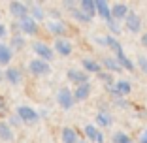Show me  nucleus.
I'll return each mask as SVG.
<instances>
[{"label": "nucleus", "mask_w": 147, "mask_h": 143, "mask_svg": "<svg viewBox=\"0 0 147 143\" xmlns=\"http://www.w3.org/2000/svg\"><path fill=\"white\" fill-rule=\"evenodd\" d=\"M78 134L74 128H64L62 130V143H78Z\"/></svg>", "instance_id": "17"}, {"label": "nucleus", "mask_w": 147, "mask_h": 143, "mask_svg": "<svg viewBox=\"0 0 147 143\" xmlns=\"http://www.w3.org/2000/svg\"><path fill=\"white\" fill-rule=\"evenodd\" d=\"M17 117L25 122H36L38 121V113L28 105H21V107H17Z\"/></svg>", "instance_id": "2"}, {"label": "nucleus", "mask_w": 147, "mask_h": 143, "mask_svg": "<svg viewBox=\"0 0 147 143\" xmlns=\"http://www.w3.org/2000/svg\"><path fill=\"white\" fill-rule=\"evenodd\" d=\"M138 64H140V68H142L143 72L147 74V58H145V56H140V58H138Z\"/></svg>", "instance_id": "29"}, {"label": "nucleus", "mask_w": 147, "mask_h": 143, "mask_svg": "<svg viewBox=\"0 0 147 143\" xmlns=\"http://www.w3.org/2000/svg\"><path fill=\"white\" fill-rule=\"evenodd\" d=\"M19 28H21L25 34H28V36L38 34V25H36V21L32 17H23V19H19Z\"/></svg>", "instance_id": "1"}, {"label": "nucleus", "mask_w": 147, "mask_h": 143, "mask_svg": "<svg viewBox=\"0 0 147 143\" xmlns=\"http://www.w3.org/2000/svg\"><path fill=\"white\" fill-rule=\"evenodd\" d=\"M115 96H126L130 94V83L128 81H117V87L111 89Z\"/></svg>", "instance_id": "15"}, {"label": "nucleus", "mask_w": 147, "mask_h": 143, "mask_svg": "<svg viewBox=\"0 0 147 143\" xmlns=\"http://www.w3.org/2000/svg\"><path fill=\"white\" fill-rule=\"evenodd\" d=\"M96 122H98V124H102V126H111L113 119L109 117L106 111H102V113H98V115H96Z\"/></svg>", "instance_id": "21"}, {"label": "nucleus", "mask_w": 147, "mask_h": 143, "mask_svg": "<svg viewBox=\"0 0 147 143\" xmlns=\"http://www.w3.org/2000/svg\"><path fill=\"white\" fill-rule=\"evenodd\" d=\"M89 94H91V85L89 83H83V85H78V89H76V92H74V102L78 100V102H83V100L89 98Z\"/></svg>", "instance_id": "9"}, {"label": "nucleus", "mask_w": 147, "mask_h": 143, "mask_svg": "<svg viewBox=\"0 0 147 143\" xmlns=\"http://www.w3.org/2000/svg\"><path fill=\"white\" fill-rule=\"evenodd\" d=\"M68 77L72 79L74 83H78V85H83V83H89V77H87L83 72H79V70H70L68 72Z\"/></svg>", "instance_id": "13"}, {"label": "nucleus", "mask_w": 147, "mask_h": 143, "mask_svg": "<svg viewBox=\"0 0 147 143\" xmlns=\"http://www.w3.org/2000/svg\"><path fill=\"white\" fill-rule=\"evenodd\" d=\"M100 79H104V83L108 85V87L111 85V75H109V74H102V75H100Z\"/></svg>", "instance_id": "31"}, {"label": "nucleus", "mask_w": 147, "mask_h": 143, "mask_svg": "<svg viewBox=\"0 0 147 143\" xmlns=\"http://www.w3.org/2000/svg\"><path fill=\"white\" fill-rule=\"evenodd\" d=\"M11 60V49L8 45L0 44V64H8Z\"/></svg>", "instance_id": "18"}, {"label": "nucleus", "mask_w": 147, "mask_h": 143, "mask_svg": "<svg viewBox=\"0 0 147 143\" xmlns=\"http://www.w3.org/2000/svg\"><path fill=\"white\" fill-rule=\"evenodd\" d=\"M72 15H74L76 19H78V21H81V23H89V21H91V19L87 17V15H85L83 11H79V9H72Z\"/></svg>", "instance_id": "26"}, {"label": "nucleus", "mask_w": 147, "mask_h": 143, "mask_svg": "<svg viewBox=\"0 0 147 143\" xmlns=\"http://www.w3.org/2000/svg\"><path fill=\"white\" fill-rule=\"evenodd\" d=\"M4 36H6V26L0 25V38H4Z\"/></svg>", "instance_id": "33"}, {"label": "nucleus", "mask_w": 147, "mask_h": 143, "mask_svg": "<svg viewBox=\"0 0 147 143\" xmlns=\"http://www.w3.org/2000/svg\"><path fill=\"white\" fill-rule=\"evenodd\" d=\"M81 11L85 13L89 19H92L96 15V9H94V0H83L81 2Z\"/></svg>", "instance_id": "14"}, {"label": "nucleus", "mask_w": 147, "mask_h": 143, "mask_svg": "<svg viewBox=\"0 0 147 143\" xmlns=\"http://www.w3.org/2000/svg\"><path fill=\"white\" fill-rule=\"evenodd\" d=\"M23 45H25V40L21 36H13L11 38V49H23Z\"/></svg>", "instance_id": "25"}, {"label": "nucleus", "mask_w": 147, "mask_h": 143, "mask_svg": "<svg viewBox=\"0 0 147 143\" xmlns=\"http://www.w3.org/2000/svg\"><path fill=\"white\" fill-rule=\"evenodd\" d=\"M113 143H132V139L126 134H123V132H117V134L113 136Z\"/></svg>", "instance_id": "24"}, {"label": "nucleus", "mask_w": 147, "mask_h": 143, "mask_svg": "<svg viewBox=\"0 0 147 143\" xmlns=\"http://www.w3.org/2000/svg\"><path fill=\"white\" fill-rule=\"evenodd\" d=\"M106 23H108L109 30H111L113 34H119V32H121V26H119V23H117L115 19H109V21H106Z\"/></svg>", "instance_id": "28"}, {"label": "nucleus", "mask_w": 147, "mask_h": 143, "mask_svg": "<svg viewBox=\"0 0 147 143\" xmlns=\"http://www.w3.org/2000/svg\"><path fill=\"white\" fill-rule=\"evenodd\" d=\"M0 139H2V141H9V139H13L11 128H9V124H6V122H0Z\"/></svg>", "instance_id": "20"}, {"label": "nucleus", "mask_w": 147, "mask_h": 143, "mask_svg": "<svg viewBox=\"0 0 147 143\" xmlns=\"http://www.w3.org/2000/svg\"><path fill=\"white\" fill-rule=\"evenodd\" d=\"M0 81H2V72H0Z\"/></svg>", "instance_id": "37"}, {"label": "nucleus", "mask_w": 147, "mask_h": 143, "mask_svg": "<svg viewBox=\"0 0 147 143\" xmlns=\"http://www.w3.org/2000/svg\"><path fill=\"white\" fill-rule=\"evenodd\" d=\"M125 23H126V28H128L130 32H140V28H142V19H140L134 11H128V13H126Z\"/></svg>", "instance_id": "5"}, {"label": "nucleus", "mask_w": 147, "mask_h": 143, "mask_svg": "<svg viewBox=\"0 0 147 143\" xmlns=\"http://www.w3.org/2000/svg\"><path fill=\"white\" fill-rule=\"evenodd\" d=\"M4 77L8 79V83H11V85H19L21 79H23V74L19 72L17 68H8V70H6V74H4Z\"/></svg>", "instance_id": "12"}, {"label": "nucleus", "mask_w": 147, "mask_h": 143, "mask_svg": "<svg viewBox=\"0 0 147 143\" xmlns=\"http://www.w3.org/2000/svg\"><path fill=\"white\" fill-rule=\"evenodd\" d=\"M94 9H96V13H98L104 21H109V19H111L109 6H108V2H106V0H94Z\"/></svg>", "instance_id": "8"}, {"label": "nucleus", "mask_w": 147, "mask_h": 143, "mask_svg": "<svg viewBox=\"0 0 147 143\" xmlns=\"http://www.w3.org/2000/svg\"><path fill=\"white\" fill-rule=\"evenodd\" d=\"M55 49H57V53H59V55L68 56L70 53H72V44H70L68 40L59 38V40H55Z\"/></svg>", "instance_id": "10"}, {"label": "nucleus", "mask_w": 147, "mask_h": 143, "mask_svg": "<svg viewBox=\"0 0 147 143\" xmlns=\"http://www.w3.org/2000/svg\"><path fill=\"white\" fill-rule=\"evenodd\" d=\"M109 13H111V19H125L126 17V13H128V8H126L125 4H117L113 6V9H109Z\"/></svg>", "instance_id": "16"}, {"label": "nucleus", "mask_w": 147, "mask_h": 143, "mask_svg": "<svg viewBox=\"0 0 147 143\" xmlns=\"http://www.w3.org/2000/svg\"><path fill=\"white\" fill-rule=\"evenodd\" d=\"M142 143H147V132L143 134V139H142Z\"/></svg>", "instance_id": "35"}, {"label": "nucleus", "mask_w": 147, "mask_h": 143, "mask_svg": "<svg viewBox=\"0 0 147 143\" xmlns=\"http://www.w3.org/2000/svg\"><path fill=\"white\" fill-rule=\"evenodd\" d=\"M81 64H83V68H85L87 72H92V74H100V70H102V64H98L96 60H87L85 58Z\"/></svg>", "instance_id": "19"}, {"label": "nucleus", "mask_w": 147, "mask_h": 143, "mask_svg": "<svg viewBox=\"0 0 147 143\" xmlns=\"http://www.w3.org/2000/svg\"><path fill=\"white\" fill-rule=\"evenodd\" d=\"M142 44H143V45H147V34H143V36H142Z\"/></svg>", "instance_id": "34"}, {"label": "nucleus", "mask_w": 147, "mask_h": 143, "mask_svg": "<svg viewBox=\"0 0 147 143\" xmlns=\"http://www.w3.org/2000/svg\"><path fill=\"white\" fill-rule=\"evenodd\" d=\"M9 13H11L13 17L23 19V17H28V8L23 2H11L9 4Z\"/></svg>", "instance_id": "6"}, {"label": "nucleus", "mask_w": 147, "mask_h": 143, "mask_svg": "<svg viewBox=\"0 0 147 143\" xmlns=\"http://www.w3.org/2000/svg\"><path fill=\"white\" fill-rule=\"evenodd\" d=\"M57 102L61 104L62 109H72V105H74V96H72V92H70L68 89H61V91H59V94H57Z\"/></svg>", "instance_id": "3"}, {"label": "nucleus", "mask_w": 147, "mask_h": 143, "mask_svg": "<svg viewBox=\"0 0 147 143\" xmlns=\"http://www.w3.org/2000/svg\"><path fill=\"white\" fill-rule=\"evenodd\" d=\"M49 30L55 32V34H62L64 26H62V23H49Z\"/></svg>", "instance_id": "27"}, {"label": "nucleus", "mask_w": 147, "mask_h": 143, "mask_svg": "<svg viewBox=\"0 0 147 143\" xmlns=\"http://www.w3.org/2000/svg\"><path fill=\"white\" fill-rule=\"evenodd\" d=\"M115 53H117V58H115V60L119 62V66H121V68H125V70H128V72H132V70H134V64H132V62H130L128 58L125 56V53H123V47H121V45L115 49Z\"/></svg>", "instance_id": "11"}, {"label": "nucleus", "mask_w": 147, "mask_h": 143, "mask_svg": "<svg viewBox=\"0 0 147 143\" xmlns=\"http://www.w3.org/2000/svg\"><path fill=\"white\" fill-rule=\"evenodd\" d=\"M32 11H34V17H36V19H42V17H43V9L38 8V6H34V9H32Z\"/></svg>", "instance_id": "30"}, {"label": "nucleus", "mask_w": 147, "mask_h": 143, "mask_svg": "<svg viewBox=\"0 0 147 143\" xmlns=\"http://www.w3.org/2000/svg\"><path fill=\"white\" fill-rule=\"evenodd\" d=\"M34 51H36V55L40 56V60L49 62L53 58V49H49L47 45L42 44V42H36V44H34Z\"/></svg>", "instance_id": "4"}, {"label": "nucleus", "mask_w": 147, "mask_h": 143, "mask_svg": "<svg viewBox=\"0 0 147 143\" xmlns=\"http://www.w3.org/2000/svg\"><path fill=\"white\" fill-rule=\"evenodd\" d=\"M4 109H6V104H4V100H2V96H0V115L4 113Z\"/></svg>", "instance_id": "32"}, {"label": "nucleus", "mask_w": 147, "mask_h": 143, "mask_svg": "<svg viewBox=\"0 0 147 143\" xmlns=\"http://www.w3.org/2000/svg\"><path fill=\"white\" fill-rule=\"evenodd\" d=\"M104 66H106L108 70H111V72H121V70H123L115 58H104Z\"/></svg>", "instance_id": "23"}, {"label": "nucleus", "mask_w": 147, "mask_h": 143, "mask_svg": "<svg viewBox=\"0 0 147 143\" xmlns=\"http://www.w3.org/2000/svg\"><path fill=\"white\" fill-rule=\"evenodd\" d=\"M28 68H30V72L36 74V75H43V74H47V72H49V64L45 60H40V58L32 60L30 64H28Z\"/></svg>", "instance_id": "7"}, {"label": "nucleus", "mask_w": 147, "mask_h": 143, "mask_svg": "<svg viewBox=\"0 0 147 143\" xmlns=\"http://www.w3.org/2000/svg\"><path fill=\"white\" fill-rule=\"evenodd\" d=\"M78 143H89V141H87V139H79Z\"/></svg>", "instance_id": "36"}, {"label": "nucleus", "mask_w": 147, "mask_h": 143, "mask_svg": "<svg viewBox=\"0 0 147 143\" xmlns=\"http://www.w3.org/2000/svg\"><path fill=\"white\" fill-rule=\"evenodd\" d=\"M85 134H87V139H89V141H96V138H98L100 132L96 130L92 124H87L85 126Z\"/></svg>", "instance_id": "22"}]
</instances>
